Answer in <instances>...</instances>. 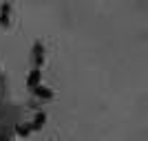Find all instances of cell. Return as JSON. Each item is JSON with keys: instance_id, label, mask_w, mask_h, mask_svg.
<instances>
[{"instance_id": "cell-1", "label": "cell", "mask_w": 148, "mask_h": 141, "mask_svg": "<svg viewBox=\"0 0 148 141\" xmlns=\"http://www.w3.org/2000/svg\"><path fill=\"white\" fill-rule=\"evenodd\" d=\"M31 64H33V68H40L44 64V46L40 42H36L31 49Z\"/></svg>"}, {"instance_id": "cell-2", "label": "cell", "mask_w": 148, "mask_h": 141, "mask_svg": "<svg viewBox=\"0 0 148 141\" xmlns=\"http://www.w3.org/2000/svg\"><path fill=\"white\" fill-rule=\"evenodd\" d=\"M40 77H42L40 68H31L29 77H27V86H29V91H33V88H38V86H40Z\"/></svg>"}, {"instance_id": "cell-3", "label": "cell", "mask_w": 148, "mask_h": 141, "mask_svg": "<svg viewBox=\"0 0 148 141\" xmlns=\"http://www.w3.org/2000/svg\"><path fill=\"white\" fill-rule=\"evenodd\" d=\"M9 16H11V5H9V2H2V5H0V25L2 27L9 25Z\"/></svg>"}, {"instance_id": "cell-4", "label": "cell", "mask_w": 148, "mask_h": 141, "mask_svg": "<svg viewBox=\"0 0 148 141\" xmlns=\"http://www.w3.org/2000/svg\"><path fill=\"white\" fill-rule=\"evenodd\" d=\"M44 123H47V115H44V112H38L36 119L31 121V132H38V130H42V128H44Z\"/></svg>"}, {"instance_id": "cell-5", "label": "cell", "mask_w": 148, "mask_h": 141, "mask_svg": "<svg viewBox=\"0 0 148 141\" xmlns=\"http://www.w3.org/2000/svg\"><path fill=\"white\" fill-rule=\"evenodd\" d=\"M33 95H38V97H42V99H51L53 97V91H49V88H44V86H38V88H33Z\"/></svg>"}, {"instance_id": "cell-6", "label": "cell", "mask_w": 148, "mask_h": 141, "mask_svg": "<svg viewBox=\"0 0 148 141\" xmlns=\"http://www.w3.org/2000/svg\"><path fill=\"white\" fill-rule=\"evenodd\" d=\"M29 132H31V123H22V126L16 128V135H18V137H27Z\"/></svg>"}]
</instances>
